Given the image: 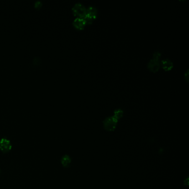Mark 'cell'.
I'll use <instances>...</instances> for the list:
<instances>
[{
  "mask_svg": "<svg viewBox=\"0 0 189 189\" xmlns=\"http://www.w3.org/2000/svg\"><path fill=\"white\" fill-rule=\"evenodd\" d=\"M118 121V120H117L113 116L107 118L103 122L104 128L106 131H114L117 127Z\"/></svg>",
  "mask_w": 189,
  "mask_h": 189,
  "instance_id": "obj_4",
  "label": "cell"
},
{
  "mask_svg": "<svg viewBox=\"0 0 189 189\" xmlns=\"http://www.w3.org/2000/svg\"><path fill=\"white\" fill-rule=\"evenodd\" d=\"M98 11L96 8L90 6L87 9L86 15L85 16V20L86 23L88 24L92 23L93 21L97 17Z\"/></svg>",
  "mask_w": 189,
  "mask_h": 189,
  "instance_id": "obj_3",
  "label": "cell"
},
{
  "mask_svg": "<svg viewBox=\"0 0 189 189\" xmlns=\"http://www.w3.org/2000/svg\"><path fill=\"white\" fill-rule=\"evenodd\" d=\"M71 162V160L69 156L68 155H65V156L62 157L61 160L62 164L64 166V167H68L69 166Z\"/></svg>",
  "mask_w": 189,
  "mask_h": 189,
  "instance_id": "obj_8",
  "label": "cell"
},
{
  "mask_svg": "<svg viewBox=\"0 0 189 189\" xmlns=\"http://www.w3.org/2000/svg\"><path fill=\"white\" fill-rule=\"evenodd\" d=\"M42 2H41V1H37L36 3H35V7L36 8H40L41 7V6H42Z\"/></svg>",
  "mask_w": 189,
  "mask_h": 189,
  "instance_id": "obj_10",
  "label": "cell"
},
{
  "mask_svg": "<svg viewBox=\"0 0 189 189\" xmlns=\"http://www.w3.org/2000/svg\"><path fill=\"white\" fill-rule=\"evenodd\" d=\"M160 66L162 67L165 71H169L173 68L174 65L170 60L168 59H164L160 62Z\"/></svg>",
  "mask_w": 189,
  "mask_h": 189,
  "instance_id": "obj_7",
  "label": "cell"
},
{
  "mask_svg": "<svg viewBox=\"0 0 189 189\" xmlns=\"http://www.w3.org/2000/svg\"><path fill=\"white\" fill-rule=\"evenodd\" d=\"M73 13L78 18H85L87 12V8L80 3H77L72 8Z\"/></svg>",
  "mask_w": 189,
  "mask_h": 189,
  "instance_id": "obj_2",
  "label": "cell"
},
{
  "mask_svg": "<svg viewBox=\"0 0 189 189\" xmlns=\"http://www.w3.org/2000/svg\"><path fill=\"white\" fill-rule=\"evenodd\" d=\"M123 111L120 109H117L114 112V115L113 117L115 118L117 120L120 119L121 118L123 117Z\"/></svg>",
  "mask_w": 189,
  "mask_h": 189,
  "instance_id": "obj_9",
  "label": "cell"
},
{
  "mask_svg": "<svg viewBox=\"0 0 189 189\" xmlns=\"http://www.w3.org/2000/svg\"><path fill=\"white\" fill-rule=\"evenodd\" d=\"M161 57L160 52L158 51L155 52L153 53V56L151 59L148 64V68L151 72H158L160 68V58Z\"/></svg>",
  "mask_w": 189,
  "mask_h": 189,
  "instance_id": "obj_1",
  "label": "cell"
},
{
  "mask_svg": "<svg viewBox=\"0 0 189 189\" xmlns=\"http://www.w3.org/2000/svg\"><path fill=\"white\" fill-rule=\"evenodd\" d=\"M86 24H87V23H86L84 18L77 17L74 20L73 22V25L74 27L77 30H83L85 26L86 25Z\"/></svg>",
  "mask_w": 189,
  "mask_h": 189,
  "instance_id": "obj_6",
  "label": "cell"
},
{
  "mask_svg": "<svg viewBox=\"0 0 189 189\" xmlns=\"http://www.w3.org/2000/svg\"><path fill=\"white\" fill-rule=\"evenodd\" d=\"M12 145L10 141L6 138H3L0 141V150L3 153H7L11 150Z\"/></svg>",
  "mask_w": 189,
  "mask_h": 189,
  "instance_id": "obj_5",
  "label": "cell"
}]
</instances>
